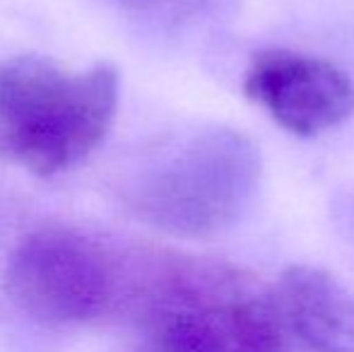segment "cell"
Here are the masks:
<instances>
[{
	"instance_id": "obj_1",
	"label": "cell",
	"mask_w": 354,
	"mask_h": 352,
	"mask_svg": "<svg viewBox=\"0 0 354 352\" xmlns=\"http://www.w3.org/2000/svg\"><path fill=\"white\" fill-rule=\"evenodd\" d=\"M126 352H301L275 287L241 266L164 246H133Z\"/></svg>"
},
{
	"instance_id": "obj_6",
	"label": "cell",
	"mask_w": 354,
	"mask_h": 352,
	"mask_svg": "<svg viewBox=\"0 0 354 352\" xmlns=\"http://www.w3.org/2000/svg\"><path fill=\"white\" fill-rule=\"evenodd\" d=\"M301 352H354V292L316 266H289L275 285Z\"/></svg>"
},
{
	"instance_id": "obj_4",
	"label": "cell",
	"mask_w": 354,
	"mask_h": 352,
	"mask_svg": "<svg viewBox=\"0 0 354 352\" xmlns=\"http://www.w3.org/2000/svg\"><path fill=\"white\" fill-rule=\"evenodd\" d=\"M128 246L109 244L71 225H41L12 246L3 270L8 299L48 328L121 319Z\"/></svg>"
},
{
	"instance_id": "obj_3",
	"label": "cell",
	"mask_w": 354,
	"mask_h": 352,
	"mask_svg": "<svg viewBox=\"0 0 354 352\" xmlns=\"http://www.w3.org/2000/svg\"><path fill=\"white\" fill-rule=\"evenodd\" d=\"M121 77L109 63L73 71L44 56L0 61V157L34 176L82 165L113 126Z\"/></svg>"
},
{
	"instance_id": "obj_5",
	"label": "cell",
	"mask_w": 354,
	"mask_h": 352,
	"mask_svg": "<svg viewBox=\"0 0 354 352\" xmlns=\"http://www.w3.org/2000/svg\"><path fill=\"white\" fill-rule=\"evenodd\" d=\"M243 92L287 133L299 138L333 131L354 113V82L326 58L289 48L253 53Z\"/></svg>"
},
{
	"instance_id": "obj_7",
	"label": "cell",
	"mask_w": 354,
	"mask_h": 352,
	"mask_svg": "<svg viewBox=\"0 0 354 352\" xmlns=\"http://www.w3.org/2000/svg\"><path fill=\"white\" fill-rule=\"evenodd\" d=\"M121 5L138 12H152V15H167V12H183V10H193L203 3V0H118Z\"/></svg>"
},
{
	"instance_id": "obj_2",
	"label": "cell",
	"mask_w": 354,
	"mask_h": 352,
	"mask_svg": "<svg viewBox=\"0 0 354 352\" xmlns=\"http://www.w3.org/2000/svg\"><path fill=\"white\" fill-rule=\"evenodd\" d=\"M258 145L219 123L191 128L154 147L121 183L138 222L181 239H207L234 227L261 183Z\"/></svg>"
}]
</instances>
